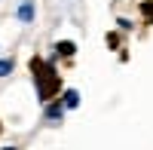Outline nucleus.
Instances as JSON below:
<instances>
[{
  "instance_id": "1",
  "label": "nucleus",
  "mask_w": 153,
  "mask_h": 150,
  "mask_svg": "<svg viewBox=\"0 0 153 150\" xmlns=\"http://www.w3.org/2000/svg\"><path fill=\"white\" fill-rule=\"evenodd\" d=\"M19 19L22 22H34V3L31 0H25V3L19 6Z\"/></svg>"
},
{
  "instance_id": "2",
  "label": "nucleus",
  "mask_w": 153,
  "mask_h": 150,
  "mask_svg": "<svg viewBox=\"0 0 153 150\" xmlns=\"http://www.w3.org/2000/svg\"><path fill=\"white\" fill-rule=\"evenodd\" d=\"M80 104V95L76 92H65V107H76Z\"/></svg>"
},
{
  "instance_id": "3",
  "label": "nucleus",
  "mask_w": 153,
  "mask_h": 150,
  "mask_svg": "<svg viewBox=\"0 0 153 150\" xmlns=\"http://www.w3.org/2000/svg\"><path fill=\"white\" fill-rule=\"evenodd\" d=\"M9 71H12V58H3V61H0V77H6Z\"/></svg>"
},
{
  "instance_id": "4",
  "label": "nucleus",
  "mask_w": 153,
  "mask_h": 150,
  "mask_svg": "<svg viewBox=\"0 0 153 150\" xmlns=\"http://www.w3.org/2000/svg\"><path fill=\"white\" fill-rule=\"evenodd\" d=\"M46 117H49V120H58V117H61V107H55V104H52V107L46 110Z\"/></svg>"
},
{
  "instance_id": "5",
  "label": "nucleus",
  "mask_w": 153,
  "mask_h": 150,
  "mask_svg": "<svg viewBox=\"0 0 153 150\" xmlns=\"http://www.w3.org/2000/svg\"><path fill=\"white\" fill-rule=\"evenodd\" d=\"M58 52H61V55H71V52H74V43H61Z\"/></svg>"
}]
</instances>
